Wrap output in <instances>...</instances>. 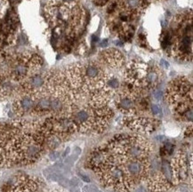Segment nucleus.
Instances as JSON below:
<instances>
[{
  "mask_svg": "<svg viewBox=\"0 0 193 192\" xmlns=\"http://www.w3.org/2000/svg\"><path fill=\"white\" fill-rule=\"evenodd\" d=\"M66 79L77 95L93 96L100 92L110 90L108 86L109 76L102 66L95 62L77 63L67 69Z\"/></svg>",
  "mask_w": 193,
  "mask_h": 192,
  "instance_id": "f257e3e1",
  "label": "nucleus"
},
{
  "mask_svg": "<svg viewBox=\"0 0 193 192\" xmlns=\"http://www.w3.org/2000/svg\"><path fill=\"white\" fill-rule=\"evenodd\" d=\"M81 0H50L46 6L49 24L69 35L77 34L85 20V10Z\"/></svg>",
  "mask_w": 193,
  "mask_h": 192,
  "instance_id": "f03ea898",
  "label": "nucleus"
},
{
  "mask_svg": "<svg viewBox=\"0 0 193 192\" xmlns=\"http://www.w3.org/2000/svg\"><path fill=\"white\" fill-rule=\"evenodd\" d=\"M69 115L75 130L101 132L108 127L113 113L107 106L100 107L89 103L79 108L74 106Z\"/></svg>",
  "mask_w": 193,
  "mask_h": 192,
  "instance_id": "7ed1b4c3",
  "label": "nucleus"
},
{
  "mask_svg": "<svg viewBox=\"0 0 193 192\" xmlns=\"http://www.w3.org/2000/svg\"><path fill=\"white\" fill-rule=\"evenodd\" d=\"M176 27L170 34L171 51L181 61H191L192 58V13L185 12L178 14L175 20Z\"/></svg>",
  "mask_w": 193,
  "mask_h": 192,
  "instance_id": "20e7f679",
  "label": "nucleus"
},
{
  "mask_svg": "<svg viewBox=\"0 0 193 192\" xmlns=\"http://www.w3.org/2000/svg\"><path fill=\"white\" fill-rule=\"evenodd\" d=\"M166 98L174 112L187 121L192 120V85L185 77H178L170 83Z\"/></svg>",
  "mask_w": 193,
  "mask_h": 192,
  "instance_id": "39448f33",
  "label": "nucleus"
},
{
  "mask_svg": "<svg viewBox=\"0 0 193 192\" xmlns=\"http://www.w3.org/2000/svg\"><path fill=\"white\" fill-rule=\"evenodd\" d=\"M102 62L111 68H119L124 63V57L122 54L115 49L107 50L102 53Z\"/></svg>",
  "mask_w": 193,
  "mask_h": 192,
  "instance_id": "423d86ee",
  "label": "nucleus"
},
{
  "mask_svg": "<svg viewBox=\"0 0 193 192\" xmlns=\"http://www.w3.org/2000/svg\"><path fill=\"white\" fill-rule=\"evenodd\" d=\"M117 2L137 15H140L149 5L148 0H117Z\"/></svg>",
  "mask_w": 193,
  "mask_h": 192,
  "instance_id": "0eeeda50",
  "label": "nucleus"
},
{
  "mask_svg": "<svg viewBox=\"0 0 193 192\" xmlns=\"http://www.w3.org/2000/svg\"><path fill=\"white\" fill-rule=\"evenodd\" d=\"M151 112L154 116H157V115H159L160 112H161V109L158 105L157 104H153L151 105Z\"/></svg>",
  "mask_w": 193,
  "mask_h": 192,
  "instance_id": "6e6552de",
  "label": "nucleus"
},
{
  "mask_svg": "<svg viewBox=\"0 0 193 192\" xmlns=\"http://www.w3.org/2000/svg\"><path fill=\"white\" fill-rule=\"evenodd\" d=\"M91 1L97 6H102V5H105L107 3H109L110 0H91Z\"/></svg>",
  "mask_w": 193,
  "mask_h": 192,
  "instance_id": "1a4fd4ad",
  "label": "nucleus"
},
{
  "mask_svg": "<svg viewBox=\"0 0 193 192\" xmlns=\"http://www.w3.org/2000/svg\"><path fill=\"white\" fill-rule=\"evenodd\" d=\"M154 97L157 99V100H160L161 97H162V93L160 91H157L154 93Z\"/></svg>",
  "mask_w": 193,
  "mask_h": 192,
  "instance_id": "9d476101",
  "label": "nucleus"
},
{
  "mask_svg": "<svg viewBox=\"0 0 193 192\" xmlns=\"http://www.w3.org/2000/svg\"><path fill=\"white\" fill-rule=\"evenodd\" d=\"M81 177H82L83 181H85V182H90V179H89V177H88V176L82 174V175H81Z\"/></svg>",
  "mask_w": 193,
  "mask_h": 192,
  "instance_id": "9b49d317",
  "label": "nucleus"
},
{
  "mask_svg": "<svg viewBox=\"0 0 193 192\" xmlns=\"http://www.w3.org/2000/svg\"><path fill=\"white\" fill-rule=\"evenodd\" d=\"M161 64H163L166 68H168V67H169V64L167 63L165 60H161Z\"/></svg>",
  "mask_w": 193,
  "mask_h": 192,
  "instance_id": "f8f14e48",
  "label": "nucleus"
}]
</instances>
